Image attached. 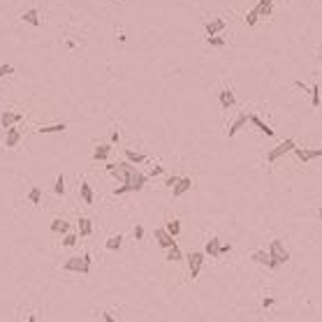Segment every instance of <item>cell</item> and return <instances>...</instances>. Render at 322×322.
<instances>
[{"instance_id": "cell-19", "label": "cell", "mask_w": 322, "mask_h": 322, "mask_svg": "<svg viewBox=\"0 0 322 322\" xmlns=\"http://www.w3.org/2000/svg\"><path fill=\"white\" fill-rule=\"evenodd\" d=\"M79 195H81V200H84V204H93V202H95L93 188L88 186V181H81L79 183Z\"/></svg>"}, {"instance_id": "cell-43", "label": "cell", "mask_w": 322, "mask_h": 322, "mask_svg": "<svg viewBox=\"0 0 322 322\" xmlns=\"http://www.w3.org/2000/svg\"><path fill=\"white\" fill-rule=\"evenodd\" d=\"M118 2H125V0H118Z\"/></svg>"}, {"instance_id": "cell-25", "label": "cell", "mask_w": 322, "mask_h": 322, "mask_svg": "<svg viewBox=\"0 0 322 322\" xmlns=\"http://www.w3.org/2000/svg\"><path fill=\"white\" fill-rule=\"evenodd\" d=\"M26 200L30 202L33 207H40V204H42V188H40V186H33V188L28 190Z\"/></svg>"}, {"instance_id": "cell-41", "label": "cell", "mask_w": 322, "mask_h": 322, "mask_svg": "<svg viewBox=\"0 0 322 322\" xmlns=\"http://www.w3.org/2000/svg\"><path fill=\"white\" fill-rule=\"evenodd\" d=\"M118 137H121V134H118V130H111V144H116V141H118Z\"/></svg>"}, {"instance_id": "cell-16", "label": "cell", "mask_w": 322, "mask_h": 322, "mask_svg": "<svg viewBox=\"0 0 322 322\" xmlns=\"http://www.w3.org/2000/svg\"><path fill=\"white\" fill-rule=\"evenodd\" d=\"M21 141V132L16 128H7V134H5V146L7 148H16Z\"/></svg>"}, {"instance_id": "cell-35", "label": "cell", "mask_w": 322, "mask_h": 322, "mask_svg": "<svg viewBox=\"0 0 322 322\" xmlns=\"http://www.w3.org/2000/svg\"><path fill=\"white\" fill-rule=\"evenodd\" d=\"M179 181H181V176L172 174V176H167V179H165V186H167V188H174V186H176Z\"/></svg>"}, {"instance_id": "cell-23", "label": "cell", "mask_w": 322, "mask_h": 322, "mask_svg": "<svg viewBox=\"0 0 322 322\" xmlns=\"http://www.w3.org/2000/svg\"><path fill=\"white\" fill-rule=\"evenodd\" d=\"M105 248L111 250V253L121 250V248H123V236H121V234H111V236L107 239V241H105Z\"/></svg>"}, {"instance_id": "cell-7", "label": "cell", "mask_w": 322, "mask_h": 322, "mask_svg": "<svg viewBox=\"0 0 322 322\" xmlns=\"http://www.w3.org/2000/svg\"><path fill=\"white\" fill-rule=\"evenodd\" d=\"M292 153L297 155V160L299 162H313V160H318V158H322V148H302V146H297Z\"/></svg>"}, {"instance_id": "cell-5", "label": "cell", "mask_w": 322, "mask_h": 322, "mask_svg": "<svg viewBox=\"0 0 322 322\" xmlns=\"http://www.w3.org/2000/svg\"><path fill=\"white\" fill-rule=\"evenodd\" d=\"M269 255L274 257L278 264H285V262L290 260V250L285 248V243H283L281 239H274V241L269 243Z\"/></svg>"}, {"instance_id": "cell-2", "label": "cell", "mask_w": 322, "mask_h": 322, "mask_svg": "<svg viewBox=\"0 0 322 322\" xmlns=\"http://www.w3.org/2000/svg\"><path fill=\"white\" fill-rule=\"evenodd\" d=\"M63 271H70V274H91V253H84V255H74L70 260L63 262Z\"/></svg>"}, {"instance_id": "cell-39", "label": "cell", "mask_w": 322, "mask_h": 322, "mask_svg": "<svg viewBox=\"0 0 322 322\" xmlns=\"http://www.w3.org/2000/svg\"><path fill=\"white\" fill-rule=\"evenodd\" d=\"M162 172H165V169H162V167H160V165H155V167H153V169H151V174H148V176H153V179H155V176H160V174H162Z\"/></svg>"}, {"instance_id": "cell-17", "label": "cell", "mask_w": 322, "mask_h": 322, "mask_svg": "<svg viewBox=\"0 0 322 322\" xmlns=\"http://www.w3.org/2000/svg\"><path fill=\"white\" fill-rule=\"evenodd\" d=\"M225 30V19H211L207 23V37H211V35H218Z\"/></svg>"}, {"instance_id": "cell-12", "label": "cell", "mask_w": 322, "mask_h": 322, "mask_svg": "<svg viewBox=\"0 0 322 322\" xmlns=\"http://www.w3.org/2000/svg\"><path fill=\"white\" fill-rule=\"evenodd\" d=\"M21 21L23 23H28V26H40V9L37 7H30V9H26V12L21 14Z\"/></svg>"}, {"instance_id": "cell-6", "label": "cell", "mask_w": 322, "mask_h": 322, "mask_svg": "<svg viewBox=\"0 0 322 322\" xmlns=\"http://www.w3.org/2000/svg\"><path fill=\"white\" fill-rule=\"evenodd\" d=\"M153 239H155V243H158L160 248H165V250H167V248H174V246H176V236L169 234L165 227H158V229H155V232H153Z\"/></svg>"}, {"instance_id": "cell-38", "label": "cell", "mask_w": 322, "mask_h": 322, "mask_svg": "<svg viewBox=\"0 0 322 322\" xmlns=\"http://www.w3.org/2000/svg\"><path fill=\"white\" fill-rule=\"evenodd\" d=\"M227 253H232V243H229V241H222V246H220V255H227Z\"/></svg>"}, {"instance_id": "cell-42", "label": "cell", "mask_w": 322, "mask_h": 322, "mask_svg": "<svg viewBox=\"0 0 322 322\" xmlns=\"http://www.w3.org/2000/svg\"><path fill=\"white\" fill-rule=\"evenodd\" d=\"M318 215H320V220H322V209H320V211H318Z\"/></svg>"}, {"instance_id": "cell-14", "label": "cell", "mask_w": 322, "mask_h": 322, "mask_svg": "<svg viewBox=\"0 0 322 322\" xmlns=\"http://www.w3.org/2000/svg\"><path fill=\"white\" fill-rule=\"evenodd\" d=\"M70 232V222L65 218H54L51 220V234H58V236H65Z\"/></svg>"}, {"instance_id": "cell-1", "label": "cell", "mask_w": 322, "mask_h": 322, "mask_svg": "<svg viewBox=\"0 0 322 322\" xmlns=\"http://www.w3.org/2000/svg\"><path fill=\"white\" fill-rule=\"evenodd\" d=\"M107 172L114 176L116 181H121V186L114 190L116 197L128 195V193H139V190L146 186V181H148V176L144 174V172H139V167H137V165H132V162H128V160L109 162Z\"/></svg>"}, {"instance_id": "cell-31", "label": "cell", "mask_w": 322, "mask_h": 322, "mask_svg": "<svg viewBox=\"0 0 322 322\" xmlns=\"http://www.w3.org/2000/svg\"><path fill=\"white\" fill-rule=\"evenodd\" d=\"M54 193L61 197V195H65V176L58 174L56 176V186H54Z\"/></svg>"}, {"instance_id": "cell-18", "label": "cell", "mask_w": 322, "mask_h": 322, "mask_svg": "<svg viewBox=\"0 0 322 322\" xmlns=\"http://www.w3.org/2000/svg\"><path fill=\"white\" fill-rule=\"evenodd\" d=\"M67 130V123H51V125H42L37 128L35 132L37 134H54V132H65Z\"/></svg>"}, {"instance_id": "cell-4", "label": "cell", "mask_w": 322, "mask_h": 322, "mask_svg": "<svg viewBox=\"0 0 322 322\" xmlns=\"http://www.w3.org/2000/svg\"><path fill=\"white\" fill-rule=\"evenodd\" d=\"M204 257H207V253L204 250H193V253H188V274H190V278H197L200 276V271H202V267H204Z\"/></svg>"}, {"instance_id": "cell-15", "label": "cell", "mask_w": 322, "mask_h": 322, "mask_svg": "<svg viewBox=\"0 0 322 322\" xmlns=\"http://www.w3.org/2000/svg\"><path fill=\"white\" fill-rule=\"evenodd\" d=\"M250 123L257 128V132H262V134H267V137H274V130H271V125L269 123H264L260 118V116H255V114H250Z\"/></svg>"}, {"instance_id": "cell-34", "label": "cell", "mask_w": 322, "mask_h": 322, "mask_svg": "<svg viewBox=\"0 0 322 322\" xmlns=\"http://www.w3.org/2000/svg\"><path fill=\"white\" fill-rule=\"evenodd\" d=\"M9 74H14V65H9V63L0 65V79H5V77H9Z\"/></svg>"}, {"instance_id": "cell-27", "label": "cell", "mask_w": 322, "mask_h": 322, "mask_svg": "<svg viewBox=\"0 0 322 322\" xmlns=\"http://www.w3.org/2000/svg\"><path fill=\"white\" fill-rule=\"evenodd\" d=\"M320 102H322V98H320V86H318V84H313V86H311V107L318 109V107H320Z\"/></svg>"}, {"instance_id": "cell-20", "label": "cell", "mask_w": 322, "mask_h": 322, "mask_svg": "<svg viewBox=\"0 0 322 322\" xmlns=\"http://www.w3.org/2000/svg\"><path fill=\"white\" fill-rule=\"evenodd\" d=\"M123 158L128 162H132V165H141V162L146 160V155L139 153V151H132V148H123Z\"/></svg>"}, {"instance_id": "cell-26", "label": "cell", "mask_w": 322, "mask_h": 322, "mask_svg": "<svg viewBox=\"0 0 322 322\" xmlns=\"http://www.w3.org/2000/svg\"><path fill=\"white\" fill-rule=\"evenodd\" d=\"M93 234V220L91 218H79V236Z\"/></svg>"}, {"instance_id": "cell-9", "label": "cell", "mask_w": 322, "mask_h": 322, "mask_svg": "<svg viewBox=\"0 0 322 322\" xmlns=\"http://www.w3.org/2000/svg\"><path fill=\"white\" fill-rule=\"evenodd\" d=\"M248 123H250V114H239V116L234 118V121L229 123L227 134H229V137H236V134L241 132V130L246 128V125H248Z\"/></svg>"}, {"instance_id": "cell-13", "label": "cell", "mask_w": 322, "mask_h": 322, "mask_svg": "<svg viewBox=\"0 0 322 322\" xmlns=\"http://www.w3.org/2000/svg\"><path fill=\"white\" fill-rule=\"evenodd\" d=\"M220 246H222V239H218V236H211L207 241V246H204V253L211 257H220Z\"/></svg>"}, {"instance_id": "cell-29", "label": "cell", "mask_w": 322, "mask_h": 322, "mask_svg": "<svg viewBox=\"0 0 322 322\" xmlns=\"http://www.w3.org/2000/svg\"><path fill=\"white\" fill-rule=\"evenodd\" d=\"M165 229H167L169 234L179 236V234H181V222L176 220V218H174V220H167V225H165Z\"/></svg>"}, {"instance_id": "cell-30", "label": "cell", "mask_w": 322, "mask_h": 322, "mask_svg": "<svg viewBox=\"0 0 322 322\" xmlns=\"http://www.w3.org/2000/svg\"><path fill=\"white\" fill-rule=\"evenodd\" d=\"M257 21H260V9H257V5H255L248 14H246V23H248V26H255Z\"/></svg>"}, {"instance_id": "cell-33", "label": "cell", "mask_w": 322, "mask_h": 322, "mask_svg": "<svg viewBox=\"0 0 322 322\" xmlns=\"http://www.w3.org/2000/svg\"><path fill=\"white\" fill-rule=\"evenodd\" d=\"M77 239H79L77 234H70V232H67V234L63 236V246H65V248H72V246H77Z\"/></svg>"}, {"instance_id": "cell-3", "label": "cell", "mask_w": 322, "mask_h": 322, "mask_svg": "<svg viewBox=\"0 0 322 322\" xmlns=\"http://www.w3.org/2000/svg\"><path fill=\"white\" fill-rule=\"evenodd\" d=\"M295 148H297V141L288 137V139H283L281 144H276V146L271 148V151H269V153H267V162H271V165H274V162H276V160H281V158H283L285 153H292Z\"/></svg>"}, {"instance_id": "cell-32", "label": "cell", "mask_w": 322, "mask_h": 322, "mask_svg": "<svg viewBox=\"0 0 322 322\" xmlns=\"http://www.w3.org/2000/svg\"><path fill=\"white\" fill-rule=\"evenodd\" d=\"M207 44H209V47H225L227 42L222 40L220 35H211V37H207Z\"/></svg>"}, {"instance_id": "cell-10", "label": "cell", "mask_w": 322, "mask_h": 322, "mask_svg": "<svg viewBox=\"0 0 322 322\" xmlns=\"http://www.w3.org/2000/svg\"><path fill=\"white\" fill-rule=\"evenodd\" d=\"M21 118H23L21 111H2V114H0V125H2V128H14Z\"/></svg>"}, {"instance_id": "cell-11", "label": "cell", "mask_w": 322, "mask_h": 322, "mask_svg": "<svg viewBox=\"0 0 322 322\" xmlns=\"http://www.w3.org/2000/svg\"><path fill=\"white\" fill-rule=\"evenodd\" d=\"M188 190H193V179H190V176H181V181L172 188V195H174V197H181V195H186Z\"/></svg>"}, {"instance_id": "cell-37", "label": "cell", "mask_w": 322, "mask_h": 322, "mask_svg": "<svg viewBox=\"0 0 322 322\" xmlns=\"http://www.w3.org/2000/svg\"><path fill=\"white\" fill-rule=\"evenodd\" d=\"M132 234H134V239H137V241H141V239H144V227H141V225H137Z\"/></svg>"}, {"instance_id": "cell-40", "label": "cell", "mask_w": 322, "mask_h": 322, "mask_svg": "<svg viewBox=\"0 0 322 322\" xmlns=\"http://www.w3.org/2000/svg\"><path fill=\"white\" fill-rule=\"evenodd\" d=\"M102 320H105V322H118L114 316H111V313H109V311H105V313H102Z\"/></svg>"}, {"instance_id": "cell-24", "label": "cell", "mask_w": 322, "mask_h": 322, "mask_svg": "<svg viewBox=\"0 0 322 322\" xmlns=\"http://www.w3.org/2000/svg\"><path fill=\"white\" fill-rule=\"evenodd\" d=\"M257 9H260V19H267L274 12V0H257Z\"/></svg>"}, {"instance_id": "cell-21", "label": "cell", "mask_w": 322, "mask_h": 322, "mask_svg": "<svg viewBox=\"0 0 322 322\" xmlns=\"http://www.w3.org/2000/svg\"><path fill=\"white\" fill-rule=\"evenodd\" d=\"M234 105H236L234 93H232L229 88H222V91H220V107L222 109H232Z\"/></svg>"}, {"instance_id": "cell-28", "label": "cell", "mask_w": 322, "mask_h": 322, "mask_svg": "<svg viewBox=\"0 0 322 322\" xmlns=\"http://www.w3.org/2000/svg\"><path fill=\"white\" fill-rule=\"evenodd\" d=\"M167 262H181L183 260V253L179 246H174V248H167V257H165Z\"/></svg>"}, {"instance_id": "cell-36", "label": "cell", "mask_w": 322, "mask_h": 322, "mask_svg": "<svg viewBox=\"0 0 322 322\" xmlns=\"http://www.w3.org/2000/svg\"><path fill=\"white\" fill-rule=\"evenodd\" d=\"M274 304H276L274 297H264V299H262V309H271Z\"/></svg>"}, {"instance_id": "cell-8", "label": "cell", "mask_w": 322, "mask_h": 322, "mask_svg": "<svg viewBox=\"0 0 322 322\" xmlns=\"http://www.w3.org/2000/svg\"><path fill=\"white\" fill-rule=\"evenodd\" d=\"M250 260L257 262V264H262V267H267V269H278V267H281L274 257L269 255V250H255V253L250 255Z\"/></svg>"}, {"instance_id": "cell-22", "label": "cell", "mask_w": 322, "mask_h": 322, "mask_svg": "<svg viewBox=\"0 0 322 322\" xmlns=\"http://www.w3.org/2000/svg\"><path fill=\"white\" fill-rule=\"evenodd\" d=\"M109 151H111V146H109V144H100V146H95L93 160L95 162H105L109 158Z\"/></svg>"}]
</instances>
